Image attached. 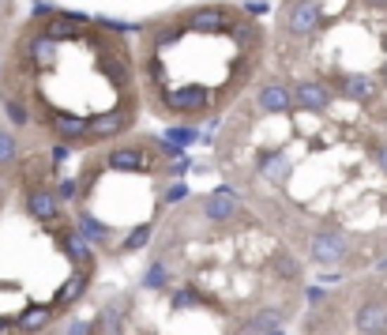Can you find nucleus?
<instances>
[{"label": "nucleus", "instance_id": "nucleus-38", "mask_svg": "<svg viewBox=\"0 0 387 335\" xmlns=\"http://www.w3.org/2000/svg\"><path fill=\"white\" fill-rule=\"evenodd\" d=\"M64 158H68V147H53V162H57V166H61Z\"/></svg>", "mask_w": 387, "mask_h": 335}, {"label": "nucleus", "instance_id": "nucleus-13", "mask_svg": "<svg viewBox=\"0 0 387 335\" xmlns=\"http://www.w3.org/2000/svg\"><path fill=\"white\" fill-rule=\"evenodd\" d=\"M57 49H61V42H53L49 34H38V38L27 46L30 64H38V68H53V64H57Z\"/></svg>", "mask_w": 387, "mask_h": 335}, {"label": "nucleus", "instance_id": "nucleus-33", "mask_svg": "<svg viewBox=\"0 0 387 335\" xmlns=\"http://www.w3.org/2000/svg\"><path fill=\"white\" fill-rule=\"evenodd\" d=\"M188 174V162H184V155L181 158H173V166H170V177H184Z\"/></svg>", "mask_w": 387, "mask_h": 335}, {"label": "nucleus", "instance_id": "nucleus-25", "mask_svg": "<svg viewBox=\"0 0 387 335\" xmlns=\"http://www.w3.org/2000/svg\"><path fill=\"white\" fill-rule=\"evenodd\" d=\"M98 23H102L106 30H113V34H136L139 30V23H125V19H109V15H102Z\"/></svg>", "mask_w": 387, "mask_h": 335}, {"label": "nucleus", "instance_id": "nucleus-15", "mask_svg": "<svg viewBox=\"0 0 387 335\" xmlns=\"http://www.w3.org/2000/svg\"><path fill=\"white\" fill-rule=\"evenodd\" d=\"M260 174H267V181H282L290 174V158L282 151H263L260 155Z\"/></svg>", "mask_w": 387, "mask_h": 335}, {"label": "nucleus", "instance_id": "nucleus-22", "mask_svg": "<svg viewBox=\"0 0 387 335\" xmlns=\"http://www.w3.org/2000/svg\"><path fill=\"white\" fill-rule=\"evenodd\" d=\"M165 139H170V144H181V147H188V144H196V139H200V132H196V128H165Z\"/></svg>", "mask_w": 387, "mask_h": 335}, {"label": "nucleus", "instance_id": "nucleus-37", "mask_svg": "<svg viewBox=\"0 0 387 335\" xmlns=\"http://www.w3.org/2000/svg\"><path fill=\"white\" fill-rule=\"evenodd\" d=\"M248 12L252 15H263V12H267V4H263V0H248Z\"/></svg>", "mask_w": 387, "mask_h": 335}, {"label": "nucleus", "instance_id": "nucleus-32", "mask_svg": "<svg viewBox=\"0 0 387 335\" xmlns=\"http://www.w3.org/2000/svg\"><path fill=\"white\" fill-rule=\"evenodd\" d=\"M34 15L42 19V15H57V8L49 4V0H34Z\"/></svg>", "mask_w": 387, "mask_h": 335}, {"label": "nucleus", "instance_id": "nucleus-20", "mask_svg": "<svg viewBox=\"0 0 387 335\" xmlns=\"http://www.w3.org/2000/svg\"><path fill=\"white\" fill-rule=\"evenodd\" d=\"M15 155H19V144H15V136L0 128V166H12V162H15Z\"/></svg>", "mask_w": 387, "mask_h": 335}, {"label": "nucleus", "instance_id": "nucleus-24", "mask_svg": "<svg viewBox=\"0 0 387 335\" xmlns=\"http://www.w3.org/2000/svg\"><path fill=\"white\" fill-rule=\"evenodd\" d=\"M4 113H8V121H12V125H19V128H23V125L30 121V113H27V106H23V102H12V99H8V102H4Z\"/></svg>", "mask_w": 387, "mask_h": 335}, {"label": "nucleus", "instance_id": "nucleus-31", "mask_svg": "<svg viewBox=\"0 0 387 335\" xmlns=\"http://www.w3.org/2000/svg\"><path fill=\"white\" fill-rule=\"evenodd\" d=\"M68 335H91V320H72L68 324Z\"/></svg>", "mask_w": 387, "mask_h": 335}, {"label": "nucleus", "instance_id": "nucleus-1", "mask_svg": "<svg viewBox=\"0 0 387 335\" xmlns=\"http://www.w3.org/2000/svg\"><path fill=\"white\" fill-rule=\"evenodd\" d=\"M319 19H324V12H319L316 0H293L290 8H286V30L297 38L312 34V30L319 27Z\"/></svg>", "mask_w": 387, "mask_h": 335}, {"label": "nucleus", "instance_id": "nucleus-30", "mask_svg": "<svg viewBox=\"0 0 387 335\" xmlns=\"http://www.w3.org/2000/svg\"><path fill=\"white\" fill-rule=\"evenodd\" d=\"M117 320H120V305H113V309H106V328H109V331H117V328H120V324H117Z\"/></svg>", "mask_w": 387, "mask_h": 335}, {"label": "nucleus", "instance_id": "nucleus-16", "mask_svg": "<svg viewBox=\"0 0 387 335\" xmlns=\"http://www.w3.org/2000/svg\"><path fill=\"white\" fill-rule=\"evenodd\" d=\"M376 91H380V83H372L369 75H350V80H346V94L353 102H372Z\"/></svg>", "mask_w": 387, "mask_h": 335}, {"label": "nucleus", "instance_id": "nucleus-14", "mask_svg": "<svg viewBox=\"0 0 387 335\" xmlns=\"http://www.w3.org/2000/svg\"><path fill=\"white\" fill-rule=\"evenodd\" d=\"M49 125L57 128L64 139H83L87 136V117H75V113H49Z\"/></svg>", "mask_w": 387, "mask_h": 335}, {"label": "nucleus", "instance_id": "nucleus-7", "mask_svg": "<svg viewBox=\"0 0 387 335\" xmlns=\"http://www.w3.org/2000/svg\"><path fill=\"white\" fill-rule=\"evenodd\" d=\"M106 166L109 170H132V174H139V170H151V158L143 155L139 147H117V151H109Z\"/></svg>", "mask_w": 387, "mask_h": 335}, {"label": "nucleus", "instance_id": "nucleus-35", "mask_svg": "<svg viewBox=\"0 0 387 335\" xmlns=\"http://www.w3.org/2000/svg\"><path fill=\"white\" fill-rule=\"evenodd\" d=\"M61 200H72L75 196V181H61V192H57Z\"/></svg>", "mask_w": 387, "mask_h": 335}, {"label": "nucleus", "instance_id": "nucleus-28", "mask_svg": "<svg viewBox=\"0 0 387 335\" xmlns=\"http://www.w3.org/2000/svg\"><path fill=\"white\" fill-rule=\"evenodd\" d=\"M305 294H308V305H324V301H327V290L324 286H308Z\"/></svg>", "mask_w": 387, "mask_h": 335}, {"label": "nucleus", "instance_id": "nucleus-8", "mask_svg": "<svg viewBox=\"0 0 387 335\" xmlns=\"http://www.w3.org/2000/svg\"><path fill=\"white\" fill-rule=\"evenodd\" d=\"M357 331H364V335H376V331H383L387 328V305L383 301H364V305L357 309Z\"/></svg>", "mask_w": 387, "mask_h": 335}, {"label": "nucleus", "instance_id": "nucleus-21", "mask_svg": "<svg viewBox=\"0 0 387 335\" xmlns=\"http://www.w3.org/2000/svg\"><path fill=\"white\" fill-rule=\"evenodd\" d=\"M147 241H151V226L143 222V226H136V230L125 237V245H120V248H125V253H136V248H143Z\"/></svg>", "mask_w": 387, "mask_h": 335}, {"label": "nucleus", "instance_id": "nucleus-39", "mask_svg": "<svg viewBox=\"0 0 387 335\" xmlns=\"http://www.w3.org/2000/svg\"><path fill=\"white\" fill-rule=\"evenodd\" d=\"M260 335H286L282 328H271V331H260Z\"/></svg>", "mask_w": 387, "mask_h": 335}, {"label": "nucleus", "instance_id": "nucleus-11", "mask_svg": "<svg viewBox=\"0 0 387 335\" xmlns=\"http://www.w3.org/2000/svg\"><path fill=\"white\" fill-rule=\"evenodd\" d=\"M61 245H64V253H68L72 264H91L94 260V248H91V241H87L80 230H64L61 234Z\"/></svg>", "mask_w": 387, "mask_h": 335}, {"label": "nucleus", "instance_id": "nucleus-27", "mask_svg": "<svg viewBox=\"0 0 387 335\" xmlns=\"http://www.w3.org/2000/svg\"><path fill=\"white\" fill-rule=\"evenodd\" d=\"M188 196V189L181 185V181H177V185H170V189H165V203H177V200H184Z\"/></svg>", "mask_w": 387, "mask_h": 335}, {"label": "nucleus", "instance_id": "nucleus-42", "mask_svg": "<svg viewBox=\"0 0 387 335\" xmlns=\"http://www.w3.org/2000/svg\"><path fill=\"white\" fill-rule=\"evenodd\" d=\"M0 12H4V0H0Z\"/></svg>", "mask_w": 387, "mask_h": 335}, {"label": "nucleus", "instance_id": "nucleus-41", "mask_svg": "<svg viewBox=\"0 0 387 335\" xmlns=\"http://www.w3.org/2000/svg\"><path fill=\"white\" fill-rule=\"evenodd\" d=\"M380 75H383V80H387V64H383V68H380Z\"/></svg>", "mask_w": 387, "mask_h": 335}, {"label": "nucleus", "instance_id": "nucleus-9", "mask_svg": "<svg viewBox=\"0 0 387 335\" xmlns=\"http://www.w3.org/2000/svg\"><path fill=\"white\" fill-rule=\"evenodd\" d=\"M125 128H128V113H94V117H87V132H91L94 139L117 136V132H125Z\"/></svg>", "mask_w": 387, "mask_h": 335}, {"label": "nucleus", "instance_id": "nucleus-36", "mask_svg": "<svg viewBox=\"0 0 387 335\" xmlns=\"http://www.w3.org/2000/svg\"><path fill=\"white\" fill-rule=\"evenodd\" d=\"M376 166H380V174L387 177V147H380V151H376Z\"/></svg>", "mask_w": 387, "mask_h": 335}, {"label": "nucleus", "instance_id": "nucleus-18", "mask_svg": "<svg viewBox=\"0 0 387 335\" xmlns=\"http://www.w3.org/2000/svg\"><path fill=\"white\" fill-rule=\"evenodd\" d=\"M53 317V309L49 305H34V309H27L23 317H19V331H42L49 324Z\"/></svg>", "mask_w": 387, "mask_h": 335}, {"label": "nucleus", "instance_id": "nucleus-26", "mask_svg": "<svg viewBox=\"0 0 387 335\" xmlns=\"http://www.w3.org/2000/svg\"><path fill=\"white\" fill-rule=\"evenodd\" d=\"M196 290H177V298H173V309H188V305H196Z\"/></svg>", "mask_w": 387, "mask_h": 335}, {"label": "nucleus", "instance_id": "nucleus-34", "mask_svg": "<svg viewBox=\"0 0 387 335\" xmlns=\"http://www.w3.org/2000/svg\"><path fill=\"white\" fill-rule=\"evenodd\" d=\"M279 272H282V275H290V279H297V275H301V267H297L293 260H282V264H279Z\"/></svg>", "mask_w": 387, "mask_h": 335}, {"label": "nucleus", "instance_id": "nucleus-12", "mask_svg": "<svg viewBox=\"0 0 387 335\" xmlns=\"http://www.w3.org/2000/svg\"><path fill=\"white\" fill-rule=\"evenodd\" d=\"M75 230H80L91 245H109V237H113V230H109L106 222H98L91 211H80V215H75Z\"/></svg>", "mask_w": 387, "mask_h": 335}, {"label": "nucleus", "instance_id": "nucleus-29", "mask_svg": "<svg viewBox=\"0 0 387 335\" xmlns=\"http://www.w3.org/2000/svg\"><path fill=\"white\" fill-rule=\"evenodd\" d=\"M162 155H165V158H181L184 147H181V144H170V139H162Z\"/></svg>", "mask_w": 387, "mask_h": 335}, {"label": "nucleus", "instance_id": "nucleus-5", "mask_svg": "<svg viewBox=\"0 0 387 335\" xmlns=\"http://www.w3.org/2000/svg\"><path fill=\"white\" fill-rule=\"evenodd\" d=\"M256 106H260V113H290L293 110V91L286 87V83H267V87H260Z\"/></svg>", "mask_w": 387, "mask_h": 335}, {"label": "nucleus", "instance_id": "nucleus-10", "mask_svg": "<svg viewBox=\"0 0 387 335\" xmlns=\"http://www.w3.org/2000/svg\"><path fill=\"white\" fill-rule=\"evenodd\" d=\"M27 211L34 215L38 222H53L61 215V203H57V196H53V192H46V189H34L27 196Z\"/></svg>", "mask_w": 387, "mask_h": 335}, {"label": "nucleus", "instance_id": "nucleus-6", "mask_svg": "<svg viewBox=\"0 0 387 335\" xmlns=\"http://www.w3.org/2000/svg\"><path fill=\"white\" fill-rule=\"evenodd\" d=\"M203 215H207L211 222H226V219H234V215H237V192L229 189V185H222L211 200L203 203Z\"/></svg>", "mask_w": 387, "mask_h": 335}, {"label": "nucleus", "instance_id": "nucleus-4", "mask_svg": "<svg viewBox=\"0 0 387 335\" xmlns=\"http://www.w3.org/2000/svg\"><path fill=\"white\" fill-rule=\"evenodd\" d=\"M293 102L301 106V110H308V113H324L331 106V91L324 87V83H316V80H301L293 87Z\"/></svg>", "mask_w": 387, "mask_h": 335}, {"label": "nucleus", "instance_id": "nucleus-17", "mask_svg": "<svg viewBox=\"0 0 387 335\" xmlns=\"http://www.w3.org/2000/svg\"><path fill=\"white\" fill-rule=\"evenodd\" d=\"M282 320H286V312L282 309H263V312H256V317L248 320V335H260V331H271V328H282Z\"/></svg>", "mask_w": 387, "mask_h": 335}, {"label": "nucleus", "instance_id": "nucleus-40", "mask_svg": "<svg viewBox=\"0 0 387 335\" xmlns=\"http://www.w3.org/2000/svg\"><path fill=\"white\" fill-rule=\"evenodd\" d=\"M376 272H387V256H383V260H380V264H376Z\"/></svg>", "mask_w": 387, "mask_h": 335}, {"label": "nucleus", "instance_id": "nucleus-3", "mask_svg": "<svg viewBox=\"0 0 387 335\" xmlns=\"http://www.w3.org/2000/svg\"><path fill=\"white\" fill-rule=\"evenodd\" d=\"M342 256H346V237L335 234V230H324L312 237V260L324 264V267H335L342 264Z\"/></svg>", "mask_w": 387, "mask_h": 335}, {"label": "nucleus", "instance_id": "nucleus-19", "mask_svg": "<svg viewBox=\"0 0 387 335\" xmlns=\"http://www.w3.org/2000/svg\"><path fill=\"white\" fill-rule=\"evenodd\" d=\"M83 290H87V279H83V275H72L68 283L61 286V294H57V305H72L75 298H83Z\"/></svg>", "mask_w": 387, "mask_h": 335}, {"label": "nucleus", "instance_id": "nucleus-2", "mask_svg": "<svg viewBox=\"0 0 387 335\" xmlns=\"http://www.w3.org/2000/svg\"><path fill=\"white\" fill-rule=\"evenodd\" d=\"M165 110H173V113H200V110H207V87H200V83L173 87L170 94H165Z\"/></svg>", "mask_w": 387, "mask_h": 335}, {"label": "nucleus", "instance_id": "nucleus-23", "mask_svg": "<svg viewBox=\"0 0 387 335\" xmlns=\"http://www.w3.org/2000/svg\"><path fill=\"white\" fill-rule=\"evenodd\" d=\"M165 283H170V279H165V264H162V260H154V264H151V272L143 275V286H147V290H158V286H165Z\"/></svg>", "mask_w": 387, "mask_h": 335}]
</instances>
